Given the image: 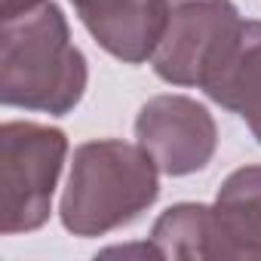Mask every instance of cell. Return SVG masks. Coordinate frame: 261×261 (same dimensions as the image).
Here are the masks:
<instances>
[{
    "label": "cell",
    "instance_id": "obj_2",
    "mask_svg": "<svg viewBox=\"0 0 261 261\" xmlns=\"http://www.w3.org/2000/svg\"><path fill=\"white\" fill-rule=\"evenodd\" d=\"M160 197V169L136 142H86L74 151L59 218L74 237H105L133 224Z\"/></svg>",
    "mask_w": 261,
    "mask_h": 261
},
{
    "label": "cell",
    "instance_id": "obj_1",
    "mask_svg": "<svg viewBox=\"0 0 261 261\" xmlns=\"http://www.w3.org/2000/svg\"><path fill=\"white\" fill-rule=\"evenodd\" d=\"M89 83L86 56L71 43V28L59 4L0 19V101L7 108L71 114Z\"/></svg>",
    "mask_w": 261,
    "mask_h": 261
},
{
    "label": "cell",
    "instance_id": "obj_10",
    "mask_svg": "<svg viewBox=\"0 0 261 261\" xmlns=\"http://www.w3.org/2000/svg\"><path fill=\"white\" fill-rule=\"evenodd\" d=\"M43 0H0V19H13L19 13H28L34 7H40Z\"/></svg>",
    "mask_w": 261,
    "mask_h": 261
},
{
    "label": "cell",
    "instance_id": "obj_8",
    "mask_svg": "<svg viewBox=\"0 0 261 261\" xmlns=\"http://www.w3.org/2000/svg\"><path fill=\"white\" fill-rule=\"evenodd\" d=\"M200 89L233 111L261 145V22H243L237 43Z\"/></svg>",
    "mask_w": 261,
    "mask_h": 261
},
{
    "label": "cell",
    "instance_id": "obj_6",
    "mask_svg": "<svg viewBox=\"0 0 261 261\" xmlns=\"http://www.w3.org/2000/svg\"><path fill=\"white\" fill-rule=\"evenodd\" d=\"M92 40L123 65L154 59L163 34V0H71Z\"/></svg>",
    "mask_w": 261,
    "mask_h": 261
},
{
    "label": "cell",
    "instance_id": "obj_3",
    "mask_svg": "<svg viewBox=\"0 0 261 261\" xmlns=\"http://www.w3.org/2000/svg\"><path fill=\"white\" fill-rule=\"evenodd\" d=\"M68 157V136L34 120H7L0 129V230L31 233L49 221L53 194Z\"/></svg>",
    "mask_w": 261,
    "mask_h": 261
},
{
    "label": "cell",
    "instance_id": "obj_7",
    "mask_svg": "<svg viewBox=\"0 0 261 261\" xmlns=\"http://www.w3.org/2000/svg\"><path fill=\"white\" fill-rule=\"evenodd\" d=\"M209 261H261V166L221 181L209 206Z\"/></svg>",
    "mask_w": 261,
    "mask_h": 261
},
{
    "label": "cell",
    "instance_id": "obj_5",
    "mask_svg": "<svg viewBox=\"0 0 261 261\" xmlns=\"http://www.w3.org/2000/svg\"><path fill=\"white\" fill-rule=\"evenodd\" d=\"M136 142L151 154L157 169L169 178L206 169L218 148V126L197 98L163 92L142 105L136 117Z\"/></svg>",
    "mask_w": 261,
    "mask_h": 261
},
{
    "label": "cell",
    "instance_id": "obj_4",
    "mask_svg": "<svg viewBox=\"0 0 261 261\" xmlns=\"http://www.w3.org/2000/svg\"><path fill=\"white\" fill-rule=\"evenodd\" d=\"M166 19L154 49V74L172 86H203L240 37L233 0H163Z\"/></svg>",
    "mask_w": 261,
    "mask_h": 261
},
{
    "label": "cell",
    "instance_id": "obj_9",
    "mask_svg": "<svg viewBox=\"0 0 261 261\" xmlns=\"http://www.w3.org/2000/svg\"><path fill=\"white\" fill-rule=\"evenodd\" d=\"M151 243L163 258L209 261V206L206 203H175L169 206L151 230Z\"/></svg>",
    "mask_w": 261,
    "mask_h": 261
}]
</instances>
